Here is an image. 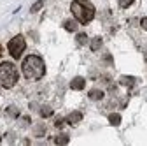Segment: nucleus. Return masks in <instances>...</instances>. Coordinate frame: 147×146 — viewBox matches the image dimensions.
I'll return each mask as SVG.
<instances>
[{
  "label": "nucleus",
  "mask_w": 147,
  "mask_h": 146,
  "mask_svg": "<svg viewBox=\"0 0 147 146\" xmlns=\"http://www.w3.org/2000/svg\"><path fill=\"white\" fill-rule=\"evenodd\" d=\"M21 70H23V76L26 79H40L46 72V65H44V60L37 55H28V57L23 60V65H21Z\"/></svg>",
  "instance_id": "obj_1"
},
{
  "label": "nucleus",
  "mask_w": 147,
  "mask_h": 146,
  "mask_svg": "<svg viewBox=\"0 0 147 146\" xmlns=\"http://www.w3.org/2000/svg\"><path fill=\"white\" fill-rule=\"evenodd\" d=\"M70 11L76 16V20L82 25H88L95 18V5L88 2V0H74L70 5Z\"/></svg>",
  "instance_id": "obj_2"
},
{
  "label": "nucleus",
  "mask_w": 147,
  "mask_h": 146,
  "mask_svg": "<svg viewBox=\"0 0 147 146\" xmlns=\"http://www.w3.org/2000/svg\"><path fill=\"white\" fill-rule=\"evenodd\" d=\"M18 69L11 62H2L0 63V86L4 88H12L18 83Z\"/></svg>",
  "instance_id": "obj_3"
},
{
  "label": "nucleus",
  "mask_w": 147,
  "mask_h": 146,
  "mask_svg": "<svg viewBox=\"0 0 147 146\" xmlns=\"http://www.w3.org/2000/svg\"><path fill=\"white\" fill-rule=\"evenodd\" d=\"M25 48H26V42H25L23 35H14V37L9 41V44H7V49H9L12 58H20L23 55V51H25Z\"/></svg>",
  "instance_id": "obj_4"
},
{
  "label": "nucleus",
  "mask_w": 147,
  "mask_h": 146,
  "mask_svg": "<svg viewBox=\"0 0 147 146\" xmlns=\"http://www.w3.org/2000/svg\"><path fill=\"white\" fill-rule=\"evenodd\" d=\"M65 120H67V123H70V125H77V123L82 120V113H81V111H72Z\"/></svg>",
  "instance_id": "obj_5"
},
{
  "label": "nucleus",
  "mask_w": 147,
  "mask_h": 146,
  "mask_svg": "<svg viewBox=\"0 0 147 146\" xmlns=\"http://www.w3.org/2000/svg\"><path fill=\"white\" fill-rule=\"evenodd\" d=\"M84 85H86V81H84V78H81V76L74 78V79L70 81V88H72V90H82Z\"/></svg>",
  "instance_id": "obj_6"
},
{
  "label": "nucleus",
  "mask_w": 147,
  "mask_h": 146,
  "mask_svg": "<svg viewBox=\"0 0 147 146\" xmlns=\"http://www.w3.org/2000/svg\"><path fill=\"white\" fill-rule=\"evenodd\" d=\"M77 20H67L65 23H63V27H65V30H68V32H76L77 30Z\"/></svg>",
  "instance_id": "obj_7"
},
{
  "label": "nucleus",
  "mask_w": 147,
  "mask_h": 146,
  "mask_svg": "<svg viewBox=\"0 0 147 146\" xmlns=\"http://www.w3.org/2000/svg\"><path fill=\"white\" fill-rule=\"evenodd\" d=\"M88 95H89L91 100H102V99H103V92H102V90H96V88H95V90H91Z\"/></svg>",
  "instance_id": "obj_8"
},
{
  "label": "nucleus",
  "mask_w": 147,
  "mask_h": 146,
  "mask_svg": "<svg viewBox=\"0 0 147 146\" xmlns=\"http://www.w3.org/2000/svg\"><path fill=\"white\" fill-rule=\"evenodd\" d=\"M5 115L11 116V118H18V116H20V109H18L16 106H9V107L5 109Z\"/></svg>",
  "instance_id": "obj_9"
},
{
  "label": "nucleus",
  "mask_w": 147,
  "mask_h": 146,
  "mask_svg": "<svg viewBox=\"0 0 147 146\" xmlns=\"http://www.w3.org/2000/svg\"><path fill=\"white\" fill-rule=\"evenodd\" d=\"M119 83L124 85V86H133V85H135V78H133V76H121Z\"/></svg>",
  "instance_id": "obj_10"
},
{
  "label": "nucleus",
  "mask_w": 147,
  "mask_h": 146,
  "mask_svg": "<svg viewBox=\"0 0 147 146\" xmlns=\"http://www.w3.org/2000/svg\"><path fill=\"white\" fill-rule=\"evenodd\" d=\"M109 123H110V125H114V127H117V125L121 123V115H117V113L109 115Z\"/></svg>",
  "instance_id": "obj_11"
},
{
  "label": "nucleus",
  "mask_w": 147,
  "mask_h": 146,
  "mask_svg": "<svg viewBox=\"0 0 147 146\" xmlns=\"http://www.w3.org/2000/svg\"><path fill=\"white\" fill-rule=\"evenodd\" d=\"M76 42H77L79 46H84V44L88 42V35H86V33H77V35H76Z\"/></svg>",
  "instance_id": "obj_12"
},
{
  "label": "nucleus",
  "mask_w": 147,
  "mask_h": 146,
  "mask_svg": "<svg viewBox=\"0 0 147 146\" xmlns=\"http://www.w3.org/2000/svg\"><path fill=\"white\" fill-rule=\"evenodd\" d=\"M102 37H95L93 41H91V49H93V51H96V49H100L102 48Z\"/></svg>",
  "instance_id": "obj_13"
},
{
  "label": "nucleus",
  "mask_w": 147,
  "mask_h": 146,
  "mask_svg": "<svg viewBox=\"0 0 147 146\" xmlns=\"http://www.w3.org/2000/svg\"><path fill=\"white\" fill-rule=\"evenodd\" d=\"M51 115H53V109H51L49 106H44V107L40 109V116H42V118H49Z\"/></svg>",
  "instance_id": "obj_14"
},
{
  "label": "nucleus",
  "mask_w": 147,
  "mask_h": 146,
  "mask_svg": "<svg viewBox=\"0 0 147 146\" xmlns=\"http://www.w3.org/2000/svg\"><path fill=\"white\" fill-rule=\"evenodd\" d=\"M54 143H56V144H67V143H68V136L61 134V136H58V137H54Z\"/></svg>",
  "instance_id": "obj_15"
},
{
  "label": "nucleus",
  "mask_w": 147,
  "mask_h": 146,
  "mask_svg": "<svg viewBox=\"0 0 147 146\" xmlns=\"http://www.w3.org/2000/svg\"><path fill=\"white\" fill-rule=\"evenodd\" d=\"M42 5H44V2H42V0H39V2H35L33 5H32V12H37V11H39V9H42Z\"/></svg>",
  "instance_id": "obj_16"
},
{
  "label": "nucleus",
  "mask_w": 147,
  "mask_h": 146,
  "mask_svg": "<svg viewBox=\"0 0 147 146\" xmlns=\"http://www.w3.org/2000/svg\"><path fill=\"white\" fill-rule=\"evenodd\" d=\"M44 132H46V129L42 125H39V127H35V136L37 137H40V136H44Z\"/></svg>",
  "instance_id": "obj_17"
},
{
  "label": "nucleus",
  "mask_w": 147,
  "mask_h": 146,
  "mask_svg": "<svg viewBox=\"0 0 147 146\" xmlns=\"http://www.w3.org/2000/svg\"><path fill=\"white\" fill-rule=\"evenodd\" d=\"M133 2H135V0H119V5L121 7H130Z\"/></svg>",
  "instance_id": "obj_18"
},
{
  "label": "nucleus",
  "mask_w": 147,
  "mask_h": 146,
  "mask_svg": "<svg viewBox=\"0 0 147 146\" xmlns=\"http://www.w3.org/2000/svg\"><path fill=\"white\" fill-rule=\"evenodd\" d=\"M140 27L144 30H147V18H142V21H140Z\"/></svg>",
  "instance_id": "obj_19"
},
{
  "label": "nucleus",
  "mask_w": 147,
  "mask_h": 146,
  "mask_svg": "<svg viewBox=\"0 0 147 146\" xmlns=\"http://www.w3.org/2000/svg\"><path fill=\"white\" fill-rule=\"evenodd\" d=\"M67 120H63V118H60V120H56V127H61L63 123H65Z\"/></svg>",
  "instance_id": "obj_20"
},
{
  "label": "nucleus",
  "mask_w": 147,
  "mask_h": 146,
  "mask_svg": "<svg viewBox=\"0 0 147 146\" xmlns=\"http://www.w3.org/2000/svg\"><path fill=\"white\" fill-rule=\"evenodd\" d=\"M0 143H2V137H0Z\"/></svg>",
  "instance_id": "obj_21"
},
{
  "label": "nucleus",
  "mask_w": 147,
  "mask_h": 146,
  "mask_svg": "<svg viewBox=\"0 0 147 146\" xmlns=\"http://www.w3.org/2000/svg\"><path fill=\"white\" fill-rule=\"evenodd\" d=\"M0 55H2V49H0Z\"/></svg>",
  "instance_id": "obj_22"
}]
</instances>
